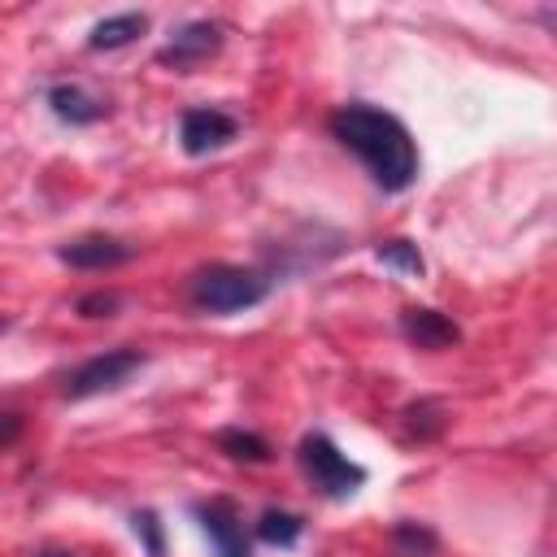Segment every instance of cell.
I'll use <instances>...</instances> for the list:
<instances>
[{
  "label": "cell",
  "mask_w": 557,
  "mask_h": 557,
  "mask_svg": "<svg viewBox=\"0 0 557 557\" xmlns=\"http://www.w3.org/2000/svg\"><path fill=\"white\" fill-rule=\"evenodd\" d=\"M331 135L361 157V165L383 191H405L418 178V144L396 113L366 100L339 104L331 113Z\"/></svg>",
  "instance_id": "1"
},
{
  "label": "cell",
  "mask_w": 557,
  "mask_h": 557,
  "mask_svg": "<svg viewBox=\"0 0 557 557\" xmlns=\"http://www.w3.org/2000/svg\"><path fill=\"white\" fill-rule=\"evenodd\" d=\"M187 296L205 313H239V309H252L270 296V278L261 270L218 261V265H205V270L191 274Z\"/></svg>",
  "instance_id": "2"
},
{
  "label": "cell",
  "mask_w": 557,
  "mask_h": 557,
  "mask_svg": "<svg viewBox=\"0 0 557 557\" xmlns=\"http://www.w3.org/2000/svg\"><path fill=\"white\" fill-rule=\"evenodd\" d=\"M296 457H300V470L309 474V483H313L322 496H331V500H348V496L366 483V470H361L357 461H348V457L335 448V440L322 435V431L305 435L300 448H296Z\"/></svg>",
  "instance_id": "3"
},
{
  "label": "cell",
  "mask_w": 557,
  "mask_h": 557,
  "mask_svg": "<svg viewBox=\"0 0 557 557\" xmlns=\"http://www.w3.org/2000/svg\"><path fill=\"white\" fill-rule=\"evenodd\" d=\"M144 366V352L139 348H104L96 357H87L83 366H74L65 374V400H87V396H100V392H113L122 387L135 370Z\"/></svg>",
  "instance_id": "4"
},
{
  "label": "cell",
  "mask_w": 557,
  "mask_h": 557,
  "mask_svg": "<svg viewBox=\"0 0 557 557\" xmlns=\"http://www.w3.org/2000/svg\"><path fill=\"white\" fill-rule=\"evenodd\" d=\"M235 135H239V122L226 109H209V104L187 109L178 122V144L187 157H209V152L226 148Z\"/></svg>",
  "instance_id": "5"
},
{
  "label": "cell",
  "mask_w": 557,
  "mask_h": 557,
  "mask_svg": "<svg viewBox=\"0 0 557 557\" xmlns=\"http://www.w3.org/2000/svg\"><path fill=\"white\" fill-rule=\"evenodd\" d=\"M196 518H200V527H205V535H209V544H213L218 557H252L244 518H239V509H235L226 496L205 500V505L196 509Z\"/></svg>",
  "instance_id": "6"
},
{
  "label": "cell",
  "mask_w": 557,
  "mask_h": 557,
  "mask_svg": "<svg viewBox=\"0 0 557 557\" xmlns=\"http://www.w3.org/2000/svg\"><path fill=\"white\" fill-rule=\"evenodd\" d=\"M218 48H222V26H218V22H187V26H178V30L170 35V44L157 52V61L187 74V70H196L200 61H209Z\"/></svg>",
  "instance_id": "7"
},
{
  "label": "cell",
  "mask_w": 557,
  "mask_h": 557,
  "mask_svg": "<svg viewBox=\"0 0 557 557\" xmlns=\"http://www.w3.org/2000/svg\"><path fill=\"white\" fill-rule=\"evenodd\" d=\"M57 257L65 265H74V270H113V265H126L135 252L117 235H78L70 244H61Z\"/></svg>",
  "instance_id": "8"
},
{
  "label": "cell",
  "mask_w": 557,
  "mask_h": 557,
  "mask_svg": "<svg viewBox=\"0 0 557 557\" xmlns=\"http://www.w3.org/2000/svg\"><path fill=\"white\" fill-rule=\"evenodd\" d=\"M400 335H405L413 348H426V352L453 348V344L461 339V331H457L453 318H444L440 309H422V305H413V309L400 313Z\"/></svg>",
  "instance_id": "9"
},
{
  "label": "cell",
  "mask_w": 557,
  "mask_h": 557,
  "mask_svg": "<svg viewBox=\"0 0 557 557\" xmlns=\"http://www.w3.org/2000/svg\"><path fill=\"white\" fill-rule=\"evenodd\" d=\"M48 104H52V113H57L61 122H70V126H91V122H100V117L109 113V104H104L100 96H91L87 87H78V83H57V87L48 91Z\"/></svg>",
  "instance_id": "10"
},
{
  "label": "cell",
  "mask_w": 557,
  "mask_h": 557,
  "mask_svg": "<svg viewBox=\"0 0 557 557\" xmlns=\"http://www.w3.org/2000/svg\"><path fill=\"white\" fill-rule=\"evenodd\" d=\"M148 30V17L144 13H117V17H104L91 26V48L96 52H113V48H126L131 39H139Z\"/></svg>",
  "instance_id": "11"
},
{
  "label": "cell",
  "mask_w": 557,
  "mask_h": 557,
  "mask_svg": "<svg viewBox=\"0 0 557 557\" xmlns=\"http://www.w3.org/2000/svg\"><path fill=\"white\" fill-rule=\"evenodd\" d=\"M300 531H305V522L296 513H287V509H265L257 518V540L270 544V548H292L300 540Z\"/></svg>",
  "instance_id": "12"
},
{
  "label": "cell",
  "mask_w": 557,
  "mask_h": 557,
  "mask_svg": "<svg viewBox=\"0 0 557 557\" xmlns=\"http://www.w3.org/2000/svg\"><path fill=\"white\" fill-rule=\"evenodd\" d=\"M218 448L235 461H270V444L257 435V431H244V426H226L218 431Z\"/></svg>",
  "instance_id": "13"
},
{
  "label": "cell",
  "mask_w": 557,
  "mask_h": 557,
  "mask_svg": "<svg viewBox=\"0 0 557 557\" xmlns=\"http://www.w3.org/2000/svg\"><path fill=\"white\" fill-rule=\"evenodd\" d=\"M435 544H440L435 531L422 527V522H396V527H392V548H396L400 557H431Z\"/></svg>",
  "instance_id": "14"
},
{
  "label": "cell",
  "mask_w": 557,
  "mask_h": 557,
  "mask_svg": "<svg viewBox=\"0 0 557 557\" xmlns=\"http://www.w3.org/2000/svg\"><path fill=\"white\" fill-rule=\"evenodd\" d=\"M374 257H379L383 265L400 270V274H422V270H426V261H422V252H418L413 239H383V244L374 248Z\"/></svg>",
  "instance_id": "15"
},
{
  "label": "cell",
  "mask_w": 557,
  "mask_h": 557,
  "mask_svg": "<svg viewBox=\"0 0 557 557\" xmlns=\"http://www.w3.org/2000/svg\"><path fill=\"white\" fill-rule=\"evenodd\" d=\"M444 405L440 400H418V405H409L405 409V426H409V435H418V440H435L440 431H444Z\"/></svg>",
  "instance_id": "16"
},
{
  "label": "cell",
  "mask_w": 557,
  "mask_h": 557,
  "mask_svg": "<svg viewBox=\"0 0 557 557\" xmlns=\"http://www.w3.org/2000/svg\"><path fill=\"white\" fill-rule=\"evenodd\" d=\"M131 522H135V535L144 540L148 557H165V540H161V522H157V513H152V509H144V513H135Z\"/></svg>",
  "instance_id": "17"
},
{
  "label": "cell",
  "mask_w": 557,
  "mask_h": 557,
  "mask_svg": "<svg viewBox=\"0 0 557 557\" xmlns=\"http://www.w3.org/2000/svg\"><path fill=\"white\" fill-rule=\"evenodd\" d=\"M122 309V296L117 292H87L83 300H78V313L83 318H113Z\"/></svg>",
  "instance_id": "18"
},
{
  "label": "cell",
  "mask_w": 557,
  "mask_h": 557,
  "mask_svg": "<svg viewBox=\"0 0 557 557\" xmlns=\"http://www.w3.org/2000/svg\"><path fill=\"white\" fill-rule=\"evenodd\" d=\"M22 435V413H0V448Z\"/></svg>",
  "instance_id": "19"
},
{
  "label": "cell",
  "mask_w": 557,
  "mask_h": 557,
  "mask_svg": "<svg viewBox=\"0 0 557 557\" xmlns=\"http://www.w3.org/2000/svg\"><path fill=\"white\" fill-rule=\"evenodd\" d=\"M39 557H74V553H61V548H48V553H39Z\"/></svg>",
  "instance_id": "20"
},
{
  "label": "cell",
  "mask_w": 557,
  "mask_h": 557,
  "mask_svg": "<svg viewBox=\"0 0 557 557\" xmlns=\"http://www.w3.org/2000/svg\"><path fill=\"white\" fill-rule=\"evenodd\" d=\"M4 326H9V318H4V313H0V331H4Z\"/></svg>",
  "instance_id": "21"
}]
</instances>
